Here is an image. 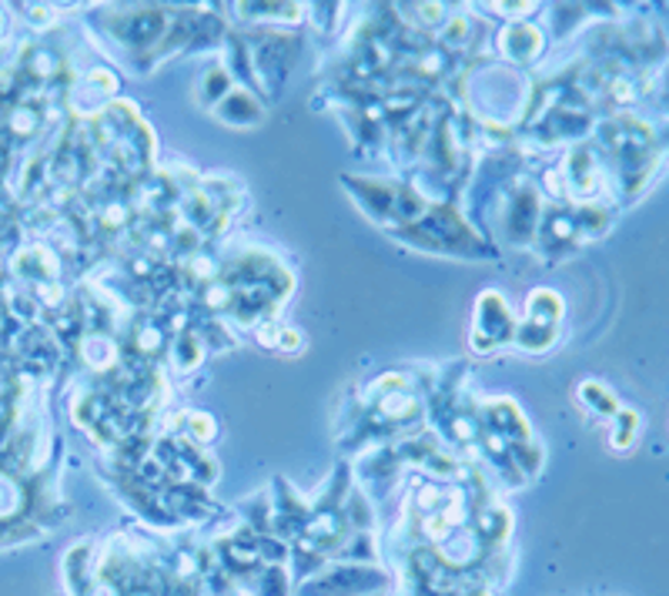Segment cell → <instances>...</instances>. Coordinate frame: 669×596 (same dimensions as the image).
<instances>
[{
    "label": "cell",
    "instance_id": "1",
    "mask_svg": "<svg viewBox=\"0 0 669 596\" xmlns=\"http://www.w3.org/2000/svg\"><path fill=\"white\" fill-rule=\"evenodd\" d=\"M513 332H516V319H513V315H509L502 295H496V292H483L479 308H476V335H486V339H489L486 348L502 345L505 339H513Z\"/></svg>",
    "mask_w": 669,
    "mask_h": 596
},
{
    "label": "cell",
    "instance_id": "2",
    "mask_svg": "<svg viewBox=\"0 0 669 596\" xmlns=\"http://www.w3.org/2000/svg\"><path fill=\"white\" fill-rule=\"evenodd\" d=\"M215 114H218V122H224V125L245 128V125H258L265 111H261V104L252 91L234 88V91H228L224 101L215 104Z\"/></svg>",
    "mask_w": 669,
    "mask_h": 596
},
{
    "label": "cell",
    "instance_id": "3",
    "mask_svg": "<svg viewBox=\"0 0 669 596\" xmlns=\"http://www.w3.org/2000/svg\"><path fill=\"white\" fill-rule=\"evenodd\" d=\"M502 51H505L509 61L529 64V61L542 51V37H539V30L529 27V24H513V27H505Z\"/></svg>",
    "mask_w": 669,
    "mask_h": 596
},
{
    "label": "cell",
    "instance_id": "4",
    "mask_svg": "<svg viewBox=\"0 0 669 596\" xmlns=\"http://www.w3.org/2000/svg\"><path fill=\"white\" fill-rule=\"evenodd\" d=\"M198 88H202V104L215 111V104L224 101L228 91H231V74H228V67H224V64H211V67H205Z\"/></svg>",
    "mask_w": 669,
    "mask_h": 596
},
{
    "label": "cell",
    "instance_id": "5",
    "mask_svg": "<svg viewBox=\"0 0 669 596\" xmlns=\"http://www.w3.org/2000/svg\"><path fill=\"white\" fill-rule=\"evenodd\" d=\"M582 395H586V400L593 403L603 416H616V400H613V395H609L600 382H586V385H582Z\"/></svg>",
    "mask_w": 669,
    "mask_h": 596
},
{
    "label": "cell",
    "instance_id": "6",
    "mask_svg": "<svg viewBox=\"0 0 669 596\" xmlns=\"http://www.w3.org/2000/svg\"><path fill=\"white\" fill-rule=\"evenodd\" d=\"M188 426H191V435H188V440L211 443V435H215V422H211L208 416H198V413H194V416L188 419Z\"/></svg>",
    "mask_w": 669,
    "mask_h": 596
}]
</instances>
